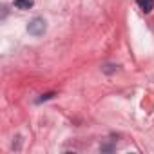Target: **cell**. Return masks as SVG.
<instances>
[{"label": "cell", "mask_w": 154, "mask_h": 154, "mask_svg": "<svg viewBox=\"0 0 154 154\" xmlns=\"http://www.w3.org/2000/svg\"><path fill=\"white\" fill-rule=\"evenodd\" d=\"M27 31H29V35H33V36H40V35H44V33H45V20H42V18H35V20H31L29 26H27Z\"/></svg>", "instance_id": "1"}, {"label": "cell", "mask_w": 154, "mask_h": 154, "mask_svg": "<svg viewBox=\"0 0 154 154\" xmlns=\"http://www.w3.org/2000/svg\"><path fill=\"white\" fill-rule=\"evenodd\" d=\"M136 2H138L140 9L145 11V13H150L152 8H154V0H136Z\"/></svg>", "instance_id": "2"}, {"label": "cell", "mask_w": 154, "mask_h": 154, "mask_svg": "<svg viewBox=\"0 0 154 154\" xmlns=\"http://www.w3.org/2000/svg\"><path fill=\"white\" fill-rule=\"evenodd\" d=\"M33 0H15V8L18 9H31L33 8Z\"/></svg>", "instance_id": "3"}]
</instances>
